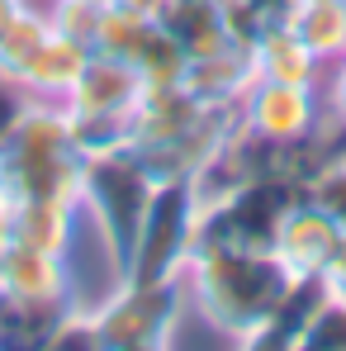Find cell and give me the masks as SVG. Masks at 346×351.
<instances>
[{
  "instance_id": "6da1fadb",
  "label": "cell",
  "mask_w": 346,
  "mask_h": 351,
  "mask_svg": "<svg viewBox=\"0 0 346 351\" xmlns=\"http://www.w3.org/2000/svg\"><path fill=\"white\" fill-rule=\"evenodd\" d=\"M185 304L232 342L256 347L275 313L285 308L294 276L261 252V247H237V242H199L180 271Z\"/></svg>"
},
{
  "instance_id": "7a4b0ae2",
  "label": "cell",
  "mask_w": 346,
  "mask_h": 351,
  "mask_svg": "<svg viewBox=\"0 0 346 351\" xmlns=\"http://www.w3.org/2000/svg\"><path fill=\"white\" fill-rule=\"evenodd\" d=\"M232 128L237 105H209L185 81L143 86V100L128 119V147L143 157L152 180H190Z\"/></svg>"
},
{
  "instance_id": "3957f363",
  "label": "cell",
  "mask_w": 346,
  "mask_h": 351,
  "mask_svg": "<svg viewBox=\"0 0 346 351\" xmlns=\"http://www.w3.org/2000/svg\"><path fill=\"white\" fill-rule=\"evenodd\" d=\"M86 152L71 119L53 100H29L0 133V195L5 199H66L81 204Z\"/></svg>"
},
{
  "instance_id": "277c9868",
  "label": "cell",
  "mask_w": 346,
  "mask_h": 351,
  "mask_svg": "<svg viewBox=\"0 0 346 351\" xmlns=\"http://www.w3.org/2000/svg\"><path fill=\"white\" fill-rule=\"evenodd\" d=\"M152 185H157L152 171L143 167V157L128 143L86 157V171H81V219H90V228L100 237V247L110 252V261L119 266V276L128 271V252H133L138 223L147 214Z\"/></svg>"
},
{
  "instance_id": "5b68a950",
  "label": "cell",
  "mask_w": 346,
  "mask_h": 351,
  "mask_svg": "<svg viewBox=\"0 0 346 351\" xmlns=\"http://www.w3.org/2000/svg\"><path fill=\"white\" fill-rule=\"evenodd\" d=\"M138 100H143V76L128 62L90 53V62L76 76V86L62 100L81 152L90 157V152H105V147L128 143V119L138 110Z\"/></svg>"
},
{
  "instance_id": "8992f818",
  "label": "cell",
  "mask_w": 346,
  "mask_h": 351,
  "mask_svg": "<svg viewBox=\"0 0 346 351\" xmlns=\"http://www.w3.org/2000/svg\"><path fill=\"white\" fill-rule=\"evenodd\" d=\"M95 342L100 351H157L171 342L185 313L180 280H119L95 308Z\"/></svg>"
},
{
  "instance_id": "52a82bcc",
  "label": "cell",
  "mask_w": 346,
  "mask_h": 351,
  "mask_svg": "<svg viewBox=\"0 0 346 351\" xmlns=\"http://www.w3.org/2000/svg\"><path fill=\"white\" fill-rule=\"evenodd\" d=\"M195 219H199L195 185L190 180H157L147 214L138 223V237H133L123 280H180V271L195 252Z\"/></svg>"
},
{
  "instance_id": "ba28073f",
  "label": "cell",
  "mask_w": 346,
  "mask_h": 351,
  "mask_svg": "<svg viewBox=\"0 0 346 351\" xmlns=\"http://www.w3.org/2000/svg\"><path fill=\"white\" fill-rule=\"evenodd\" d=\"M328 119L318 86H285V81H251L237 100V123L271 152H299L318 143V128Z\"/></svg>"
},
{
  "instance_id": "9c48e42d",
  "label": "cell",
  "mask_w": 346,
  "mask_h": 351,
  "mask_svg": "<svg viewBox=\"0 0 346 351\" xmlns=\"http://www.w3.org/2000/svg\"><path fill=\"white\" fill-rule=\"evenodd\" d=\"M337 237H342V228L318 204H308L299 195L285 209L275 237H271V256L285 266L294 280H318L323 266H328V256H332V247H337Z\"/></svg>"
},
{
  "instance_id": "30bf717a",
  "label": "cell",
  "mask_w": 346,
  "mask_h": 351,
  "mask_svg": "<svg viewBox=\"0 0 346 351\" xmlns=\"http://www.w3.org/2000/svg\"><path fill=\"white\" fill-rule=\"evenodd\" d=\"M0 290L34 299V304H53V308H71V271L66 256L24 247V242H5L0 247Z\"/></svg>"
},
{
  "instance_id": "8fae6325",
  "label": "cell",
  "mask_w": 346,
  "mask_h": 351,
  "mask_svg": "<svg viewBox=\"0 0 346 351\" xmlns=\"http://www.w3.org/2000/svg\"><path fill=\"white\" fill-rule=\"evenodd\" d=\"M86 62H90V48H86L81 38H71V34H62V29H48V38L34 48V58L19 66L14 81H19V90H24L29 100H53V105H62Z\"/></svg>"
},
{
  "instance_id": "7c38bea8",
  "label": "cell",
  "mask_w": 346,
  "mask_h": 351,
  "mask_svg": "<svg viewBox=\"0 0 346 351\" xmlns=\"http://www.w3.org/2000/svg\"><path fill=\"white\" fill-rule=\"evenodd\" d=\"M247 53H251V66H256V76H261V81L323 86V76H328V66L313 58V48L289 29L285 19H271V24L247 43Z\"/></svg>"
},
{
  "instance_id": "4fadbf2b",
  "label": "cell",
  "mask_w": 346,
  "mask_h": 351,
  "mask_svg": "<svg viewBox=\"0 0 346 351\" xmlns=\"http://www.w3.org/2000/svg\"><path fill=\"white\" fill-rule=\"evenodd\" d=\"M76 223H81V204L10 199V242H24V247H38V252H53V256H71Z\"/></svg>"
},
{
  "instance_id": "5bb4252c",
  "label": "cell",
  "mask_w": 346,
  "mask_h": 351,
  "mask_svg": "<svg viewBox=\"0 0 346 351\" xmlns=\"http://www.w3.org/2000/svg\"><path fill=\"white\" fill-rule=\"evenodd\" d=\"M157 24L175 38V48L185 58H204L214 48L232 43V29H228V5L223 0H166Z\"/></svg>"
},
{
  "instance_id": "9a60e30c",
  "label": "cell",
  "mask_w": 346,
  "mask_h": 351,
  "mask_svg": "<svg viewBox=\"0 0 346 351\" xmlns=\"http://www.w3.org/2000/svg\"><path fill=\"white\" fill-rule=\"evenodd\" d=\"M251 81H256V66H251L247 43H237V38L204 58H190V66H185V86L209 105H237Z\"/></svg>"
},
{
  "instance_id": "2e32d148",
  "label": "cell",
  "mask_w": 346,
  "mask_h": 351,
  "mask_svg": "<svg viewBox=\"0 0 346 351\" xmlns=\"http://www.w3.org/2000/svg\"><path fill=\"white\" fill-rule=\"evenodd\" d=\"M280 19L313 48L323 66L346 58V0H289Z\"/></svg>"
},
{
  "instance_id": "e0dca14e",
  "label": "cell",
  "mask_w": 346,
  "mask_h": 351,
  "mask_svg": "<svg viewBox=\"0 0 346 351\" xmlns=\"http://www.w3.org/2000/svg\"><path fill=\"white\" fill-rule=\"evenodd\" d=\"M66 308L53 304H34V299H19V294L0 290V351H29V347H48L53 342V328Z\"/></svg>"
},
{
  "instance_id": "ac0fdd59",
  "label": "cell",
  "mask_w": 346,
  "mask_h": 351,
  "mask_svg": "<svg viewBox=\"0 0 346 351\" xmlns=\"http://www.w3.org/2000/svg\"><path fill=\"white\" fill-rule=\"evenodd\" d=\"M294 351H346V299L323 290L318 308L294 337Z\"/></svg>"
},
{
  "instance_id": "d6986e66",
  "label": "cell",
  "mask_w": 346,
  "mask_h": 351,
  "mask_svg": "<svg viewBox=\"0 0 346 351\" xmlns=\"http://www.w3.org/2000/svg\"><path fill=\"white\" fill-rule=\"evenodd\" d=\"M185 66H190V58L175 48V38L162 24L152 29V38H147L143 53L133 58V71L143 76V86H175V81H185Z\"/></svg>"
},
{
  "instance_id": "ffe728a7",
  "label": "cell",
  "mask_w": 346,
  "mask_h": 351,
  "mask_svg": "<svg viewBox=\"0 0 346 351\" xmlns=\"http://www.w3.org/2000/svg\"><path fill=\"white\" fill-rule=\"evenodd\" d=\"M304 199L318 204L346 233V157H323L313 171L304 176Z\"/></svg>"
},
{
  "instance_id": "44dd1931",
  "label": "cell",
  "mask_w": 346,
  "mask_h": 351,
  "mask_svg": "<svg viewBox=\"0 0 346 351\" xmlns=\"http://www.w3.org/2000/svg\"><path fill=\"white\" fill-rule=\"evenodd\" d=\"M53 19L43 14H29V10H14V19L0 29V71L5 76H19V66L34 58V48L48 38Z\"/></svg>"
},
{
  "instance_id": "7402d4cb",
  "label": "cell",
  "mask_w": 346,
  "mask_h": 351,
  "mask_svg": "<svg viewBox=\"0 0 346 351\" xmlns=\"http://www.w3.org/2000/svg\"><path fill=\"white\" fill-rule=\"evenodd\" d=\"M328 71H332V76H328L323 105H328V119L346 128V62H337V66H328Z\"/></svg>"
},
{
  "instance_id": "603a6c76",
  "label": "cell",
  "mask_w": 346,
  "mask_h": 351,
  "mask_svg": "<svg viewBox=\"0 0 346 351\" xmlns=\"http://www.w3.org/2000/svg\"><path fill=\"white\" fill-rule=\"evenodd\" d=\"M318 285H323L328 294H337V299H346V233L337 237V247H332V256H328Z\"/></svg>"
},
{
  "instance_id": "cb8c5ba5",
  "label": "cell",
  "mask_w": 346,
  "mask_h": 351,
  "mask_svg": "<svg viewBox=\"0 0 346 351\" xmlns=\"http://www.w3.org/2000/svg\"><path fill=\"white\" fill-rule=\"evenodd\" d=\"M24 105H29V95L19 90V81L0 71V133H5V128H10L19 114H24Z\"/></svg>"
},
{
  "instance_id": "d4e9b609",
  "label": "cell",
  "mask_w": 346,
  "mask_h": 351,
  "mask_svg": "<svg viewBox=\"0 0 346 351\" xmlns=\"http://www.w3.org/2000/svg\"><path fill=\"white\" fill-rule=\"evenodd\" d=\"M237 5H247V10H256L261 19H280V14H285V5H289V0H237Z\"/></svg>"
},
{
  "instance_id": "484cf974",
  "label": "cell",
  "mask_w": 346,
  "mask_h": 351,
  "mask_svg": "<svg viewBox=\"0 0 346 351\" xmlns=\"http://www.w3.org/2000/svg\"><path fill=\"white\" fill-rule=\"evenodd\" d=\"M10 242V199L0 195V247Z\"/></svg>"
},
{
  "instance_id": "4316f807",
  "label": "cell",
  "mask_w": 346,
  "mask_h": 351,
  "mask_svg": "<svg viewBox=\"0 0 346 351\" xmlns=\"http://www.w3.org/2000/svg\"><path fill=\"white\" fill-rule=\"evenodd\" d=\"M14 10H19V0H0V29L14 19Z\"/></svg>"
},
{
  "instance_id": "83f0119b",
  "label": "cell",
  "mask_w": 346,
  "mask_h": 351,
  "mask_svg": "<svg viewBox=\"0 0 346 351\" xmlns=\"http://www.w3.org/2000/svg\"><path fill=\"white\" fill-rule=\"evenodd\" d=\"M95 5H114V0H95Z\"/></svg>"
},
{
  "instance_id": "f1b7e54d",
  "label": "cell",
  "mask_w": 346,
  "mask_h": 351,
  "mask_svg": "<svg viewBox=\"0 0 346 351\" xmlns=\"http://www.w3.org/2000/svg\"><path fill=\"white\" fill-rule=\"evenodd\" d=\"M342 62H346V58H342Z\"/></svg>"
}]
</instances>
